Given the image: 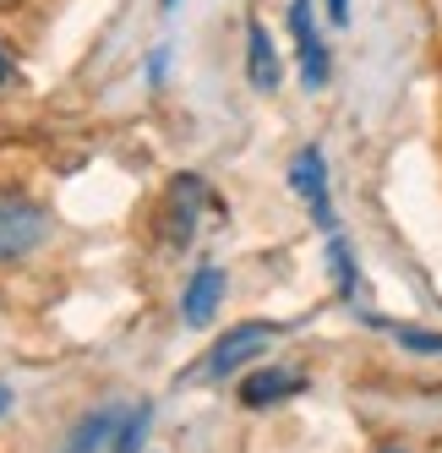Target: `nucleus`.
I'll return each instance as SVG.
<instances>
[{"label":"nucleus","mask_w":442,"mask_h":453,"mask_svg":"<svg viewBox=\"0 0 442 453\" xmlns=\"http://www.w3.org/2000/svg\"><path fill=\"white\" fill-rule=\"evenodd\" d=\"M295 394H306V372H295V366H251L235 382V399L246 410H273V404L295 399Z\"/></svg>","instance_id":"39448f33"},{"label":"nucleus","mask_w":442,"mask_h":453,"mask_svg":"<svg viewBox=\"0 0 442 453\" xmlns=\"http://www.w3.org/2000/svg\"><path fill=\"white\" fill-rule=\"evenodd\" d=\"M328 268H333V284H339V296L350 301L355 289H361V273H355V251L344 235H328Z\"/></svg>","instance_id":"9d476101"},{"label":"nucleus","mask_w":442,"mask_h":453,"mask_svg":"<svg viewBox=\"0 0 442 453\" xmlns=\"http://www.w3.org/2000/svg\"><path fill=\"white\" fill-rule=\"evenodd\" d=\"M377 453H409V448H399V442H388V448H377Z\"/></svg>","instance_id":"dca6fc26"},{"label":"nucleus","mask_w":442,"mask_h":453,"mask_svg":"<svg viewBox=\"0 0 442 453\" xmlns=\"http://www.w3.org/2000/svg\"><path fill=\"white\" fill-rule=\"evenodd\" d=\"M225 289H230V279H225L218 263L192 268V279H186V289H180V322L186 328H208V322L218 317V306H225Z\"/></svg>","instance_id":"423d86ee"},{"label":"nucleus","mask_w":442,"mask_h":453,"mask_svg":"<svg viewBox=\"0 0 442 453\" xmlns=\"http://www.w3.org/2000/svg\"><path fill=\"white\" fill-rule=\"evenodd\" d=\"M290 39H295V66H301L306 93H323L333 77V55L317 34V6L311 0H290Z\"/></svg>","instance_id":"7ed1b4c3"},{"label":"nucleus","mask_w":442,"mask_h":453,"mask_svg":"<svg viewBox=\"0 0 442 453\" xmlns=\"http://www.w3.org/2000/svg\"><path fill=\"white\" fill-rule=\"evenodd\" d=\"M148 426H153V404L142 399V404H132V410H126L120 432H115V442H110V453H142V442H148Z\"/></svg>","instance_id":"1a4fd4ad"},{"label":"nucleus","mask_w":442,"mask_h":453,"mask_svg":"<svg viewBox=\"0 0 442 453\" xmlns=\"http://www.w3.org/2000/svg\"><path fill=\"white\" fill-rule=\"evenodd\" d=\"M290 191L311 208V224L323 235H339V219H333V197H328V158L323 148H301L290 158Z\"/></svg>","instance_id":"20e7f679"},{"label":"nucleus","mask_w":442,"mask_h":453,"mask_svg":"<svg viewBox=\"0 0 442 453\" xmlns=\"http://www.w3.org/2000/svg\"><path fill=\"white\" fill-rule=\"evenodd\" d=\"M246 82L257 93H278L284 82V60H278V44L263 17H246Z\"/></svg>","instance_id":"6e6552de"},{"label":"nucleus","mask_w":442,"mask_h":453,"mask_svg":"<svg viewBox=\"0 0 442 453\" xmlns=\"http://www.w3.org/2000/svg\"><path fill=\"white\" fill-rule=\"evenodd\" d=\"M278 334H284L278 322H263V317H251V322H235L230 334H218V339H213V349L202 355L197 377H202V382H230L235 372H251V366L263 361V349H268Z\"/></svg>","instance_id":"f257e3e1"},{"label":"nucleus","mask_w":442,"mask_h":453,"mask_svg":"<svg viewBox=\"0 0 442 453\" xmlns=\"http://www.w3.org/2000/svg\"><path fill=\"white\" fill-rule=\"evenodd\" d=\"M11 399H17V394H11V382H0V415L11 410Z\"/></svg>","instance_id":"2eb2a0df"},{"label":"nucleus","mask_w":442,"mask_h":453,"mask_svg":"<svg viewBox=\"0 0 442 453\" xmlns=\"http://www.w3.org/2000/svg\"><path fill=\"white\" fill-rule=\"evenodd\" d=\"M202 203H208L202 175H175L170 197H164V235H170L175 246H186V241L197 235V213H202Z\"/></svg>","instance_id":"0eeeda50"},{"label":"nucleus","mask_w":442,"mask_h":453,"mask_svg":"<svg viewBox=\"0 0 442 453\" xmlns=\"http://www.w3.org/2000/svg\"><path fill=\"white\" fill-rule=\"evenodd\" d=\"M175 6H180V0H159V12H175Z\"/></svg>","instance_id":"f3484780"},{"label":"nucleus","mask_w":442,"mask_h":453,"mask_svg":"<svg viewBox=\"0 0 442 453\" xmlns=\"http://www.w3.org/2000/svg\"><path fill=\"white\" fill-rule=\"evenodd\" d=\"M164 66H170V50H153V60H148V82H159Z\"/></svg>","instance_id":"4468645a"},{"label":"nucleus","mask_w":442,"mask_h":453,"mask_svg":"<svg viewBox=\"0 0 442 453\" xmlns=\"http://www.w3.org/2000/svg\"><path fill=\"white\" fill-rule=\"evenodd\" d=\"M409 355H442V334H431V328H404V322H393L388 328Z\"/></svg>","instance_id":"9b49d317"},{"label":"nucleus","mask_w":442,"mask_h":453,"mask_svg":"<svg viewBox=\"0 0 442 453\" xmlns=\"http://www.w3.org/2000/svg\"><path fill=\"white\" fill-rule=\"evenodd\" d=\"M17 82V60H11V50H6V39H0V93H6Z\"/></svg>","instance_id":"f8f14e48"},{"label":"nucleus","mask_w":442,"mask_h":453,"mask_svg":"<svg viewBox=\"0 0 442 453\" xmlns=\"http://www.w3.org/2000/svg\"><path fill=\"white\" fill-rule=\"evenodd\" d=\"M50 241V208L27 191H0V268L27 263Z\"/></svg>","instance_id":"f03ea898"},{"label":"nucleus","mask_w":442,"mask_h":453,"mask_svg":"<svg viewBox=\"0 0 442 453\" xmlns=\"http://www.w3.org/2000/svg\"><path fill=\"white\" fill-rule=\"evenodd\" d=\"M323 6H328V22L333 27H350V0H323Z\"/></svg>","instance_id":"ddd939ff"}]
</instances>
